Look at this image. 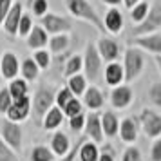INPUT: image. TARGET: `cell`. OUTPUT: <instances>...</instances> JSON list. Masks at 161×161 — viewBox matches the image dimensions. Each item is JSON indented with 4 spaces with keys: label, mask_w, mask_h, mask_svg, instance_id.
<instances>
[{
    "label": "cell",
    "mask_w": 161,
    "mask_h": 161,
    "mask_svg": "<svg viewBox=\"0 0 161 161\" xmlns=\"http://www.w3.org/2000/svg\"><path fill=\"white\" fill-rule=\"evenodd\" d=\"M103 4H109V6H118L121 0H102Z\"/></svg>",
    "instance_id": "obj_46"
},
{
    "label": "cell",
    "mask_w": 161,
    "mask_h": 161,
    "mask_svg": "<svg viewBox=\"0 0 161 161\" xmlns=\"http://www.w3.org/2000/svg\"><path fill=\"white\" fill-rule=\"evenodd\" d=\"M96 51L100 54V58L105 60V62H116L118 56H119V47L118 44L112 40V38H107V36H102L100 42L96 45Z\"/></svg>",
    "instance_id": "obj_14"
},
{
    "label": "cell",
    "mask_w": 161,
    "mask_h": 161,
    "mask_svg": "<svg viewBox=\"0 0 161 161\" xmlns=\"http://www.w3.org/2000/svg\"><path fill=\"white\" fill-rule=\"evenodd\" d=\"M31 161H54V154L51 152V148L38 145L31 150Z\"/></svg>",
    "instance_id": "obj_30"
},
{
    "label": "cell",
    "mask_w": 161,
    "mask_h": 161,
    "mask_svg": "<svg viewBox=\"0 0 161 161\" xmlns=\"http://www.w3.org/2000/svg\"><path fill=\"white\" fill-rule=\"evenodd\" d=\"M62 121H64V112L56 105H53L51 109L45 112L42 125H44L45 130H54V129H58L60 125H62Z\"/></svg>",
    "instance_id": "obj_23"
},
{
    "label": "cell",
    "mask_w": 161,
    "mask_h": 161,
    "mask_svg": "<svg viewBox=\"0 0 161 161\" xmlns=\"http://www.w3.org/2000/svg\"><path fill=\"white\" fill-rule=\"evenodd\" d=\"M141 129L147 134V138L158 139L161 136V114H158L152 109H143L139 114Z\"/></svg>",
    "instance_id": "obj_6"
},
{
    "label": "cell",
    "mask_w": 161,
    "mask_h": 161,
    "mask_svg": "<svg viewBox=\"0 0 161 161\" xmlns=\"http://www.w3.org/2000/svg\"><path fill=\"white\" fill-rule=\"evenodd\" d=\"M27 47L29 49H35V51H38V49H42V47H45L47 45V33H45L40 25H33V29L29 31V35H27Z\"/></svg>",
    "instance_id": "obj_21"
},
{
    "label": "cell",
    "mask_w": 161,
    "mask_h": 161,
    "mask_svg": "<svg viewBox=\"0 0 161 161\" xmlns=\"http://www.w3.org/2000/svg\"><path fill=\"white\" fill-rule=\"evenodd\" d=\"M45 33H51V35H62V33H67L71 31V22L64 18V16L53 15V13H45L42 16V25H40Z\"/></svg>",
    "instance_id": "obj_8"
},
{
    "label": "cell",
    "mask_w": 161,
    "mask_h": 161,
    "mask_svg": "<svg viewBox=\"0 0 161 161\" xmlns=\"http://www.w3.org/2000/svg\"><path fill=\"white\" fill-rule=\"evenodd\" d=\"M83 103L87 105L91 110H98L102 109L103 105V94L102 91L94 85H91V87L85 89V92H83Z\"/></svg>",
    "instance_id": "obj_22"
},
{
    "label": "cell",
    "mask_w": 161,
    "mask_h": 161,
    "mask_svg": "<svg viewBox=\"0 0 161 161\" xmlns=\"http://www.w3.org/2000/svg\"><path fill=\"white\" fill-rule=\"evenodd\" d=\"M83 69V58H81L80 54H74L69 58V62L65 64V76H74V74H80V71Z\"/></svg>",
    "instance_id": "obj_29"
},
{
    "label": "cell",
    "mask_w": 161,
    "mask_h": 161,
    "mask_svg": "<svg viewBox=\"0 0 161 161\" xmlns=\"http://www.w3.org/2000/svg\"><path fill=\"white\" fill-rule=\"evenodd\" d=\"M31 29H33V20H31V16L22 13L20 22H18V35H20V36H27Z\"/></svg>",
    "instance_id": "obj_36"
},
{
    "label": "cell",
    "mask_w": 161,
    "mask_h": 161,
    "mask_svg": "<svg viewBox=\"0 0 161 161\" xmlns=\"http://www.w3.org/2000/svg\"><path fill=\"white\" fill-rule=\"evenodd\" d=\"M47 8H49L47 0H31V9H33L35 16H40L42 18L47 13Z\"/></svg>",
    "instance_id": "obj_39"
},
{
    "label": "cell",
    "mask_w": 161,
    "mask_h": 161,
    "mask_svg": "<svg viewBox=\"0 0 161 161\" xmlns=\"http://www.w3.org/2000/svg\"><path fill=\"white\" fill-rule=\"evenodd\" d=\"M20 71H22V76H24L22 80H25V81H35L38 78V74H40V69H38V65L33 62V58L24 60Z\"/></svg>",
    "instance_id": "obj_27"
},
{
    "label": "cell",
    "mask_w": 161,
    "mask_h": 161,
    "mask_svg": "<svg viewBox=\"0 0 161 161\" xmlns=\"http://www.w3.org/2000/svg\"><path fill=\"white\" fill-rule=\"evenodd\" d=\"M161 27V0L154 2L152 8H148L145 20L138 24L132 29V36H145V35H152Z\"/></svg>",
    "instance_id": "obj_2"
},
{
    "label": "cell",
    "mask_w": 161,
    "mask_h": 161,
    "mask_svg": "<svg viewBox=\"0 0 161 161\" xmlns=\"http://www.w3.org/2000/svg\"><path fill=\"white\" fill-rule=\"evenodd\" d=\"M31 112V98L25 96V98H20V100H15V102L9 105L8 109V119L13 121V123H20L24 119H27Z\"/></svg>",
    "instance_id": "obj_9"
},
{
    "label": "cell",
    "mask_w": 161,
    "mask_h": 161,
    "mask_svg": "<svg viewBox=\"0 0 161 161\" xmlns=\"http://www.w3.org/2000/svg\"><path fill=\"white\" fill-rule=\"evenodd\" d=\"M73 98H74L73 92H71L67 87H64V89H60L58 92H56V96H54V105H56L60 110H62V109L67 105V103L73 100Z\"/></svg>",
    "instance_id": "obj_32"
},
{
    "label": "cell",
    "mask_w": 161,
    "mask_h": 161,
    "mask_svg": "<svg viewBox=\"0 0 161 161\" xmlns=\"http://www.w3.org/2000/svg\"><path fill=\"white\" fill-rule=\"evenodd\" d=\"M83 58V71H85V80H89L91 83H96L102 76V62L100 54L96 51L94 44H87L85 47V56Z\"/></svg>",
    "instance_id": "obj_3"
},
{
    "label": "cell",
    "mask_w": 161,
    "mask_h": 161,
    "mask_svg": "<svg viewBox=\"0 0 161 161\" xmlns=\"http://www.w3.org/2000/svg\"><path fill=\"white\" fill-rule=\"evenodd\" d=\"M62 112H64V116H67V118H73V116H76V114H80L81 112V102L78 98H73V100L62 109Z\"/></svg>",
    "instance_id": "obj_34"
},
{
    "label": "cell",
    "mask_w": 161,
    "mask_h": 161,
    "mask_svg": "<svg viewBox=\"0 0 161 161\" xmlns=\"http://www.w3.org/2000/svg\"><path fill=\"white\" fill-rule=\"evenodd\" d=\"M69 127H71V130H83V127H85V114L80 112V114H76V116L69 118Z\"/></svg>",
    "instance_id": "obj_40"
},
{
    "label": "cell",
    "mask_w": 161,
    "mask_h": 161,
    "mask_svg": "<svg viewBox=\"0 0 161 161\" xmlns=\"http://www.w3.org/2000/svg\"><path fill=\"white\" fill-rule=\"evenodd\" d=\"M103 78H105V83L110 85V87H118V85H121V81L125 80L123 67L119 65L118 62H110V64H107L105 71H103Z\"/></svg>",
    "instance_id": "obj_17"
},
{
    "label": "cell",
    "mask_w": 161,
    "mask_h": 161,
    "mask_svg": "<svg viewBox=\"0 0 161 161\" xmlns=\"http://www.w3.org/2000/svg\"><path fill=\"white\" fill-rule=\"evenodd\" d=\"M148 98L156 107H161V81H154L148 89Z\"/></svg>",
    "instance_id": "obj_35"
},
{
    "label": "cell",
    "mask_w": 161,
    "mask_h": 161,
    "mask_svg": "<svg viewBox=\"0 0 161 161\" xmlns=\"http://www.w3.org/2000/svg\"><path fill=\"white\" fill-rule=\"evenodd\" d=\"M0 138L13 152L22 150V129L18 123H13L9 119L0 121Z\"/></svg>",
    "instance_id": "obj_5"
},
{
    "label": "cell",
    "mask_w": 161,
    "mask_h": 161,
    "mask_svg": "<svg viewBox=\"0 0 161 161\" xmlns=\"http://www.w3.org/2000/svg\"><path fill=\"white\" fill-rule=\"evenodd\" d=\"M119 138L123 139L125 143H134L138 139V123L134 118H125L123 121L118 127Z\"/></svg>",
    "instance_id": "obj_19"
},
{
    "label": "cell",
    "mask_w": 161,
    "mask_h": 161,
    "mask_svg": "<svg viewBox=\"0 0 161 161\" xmlns=\"http://www.w3.org/2000/svg\"><path fill=\"white\" fill-rule=\"evenodd\" d=\"M154 60H156V65L159 67V71H161V56H154Z\"/></svg>",
    "instance_id": "obj_47"
},
{
    "label": "cell",
    "mask_w": 161,
    "mask_h": 161,
    "mask_svg": "<svg viewBox=\"0 0 161 161\" xmlns=\"http://www.w3.org/2000/svg\"><path fill=\"white\" fill-rule=\"evenodd\" d=\"M22 13H24L22 4L20 2H13V6L9 8L8 15H6L4 22H2V25H4V29H6V33L9 36H16L18 35V22H20Z\"/></svg>",
    "instance_id": "obj_11"
},
{
    "label": "cell",
    "mask_w": 161,
    "mask_h": 161,
    "mask_svg": "<svg viewBox=\"0 0 161 161\" xmlns=\"http://www.w3.org/2000/svg\"><path fill=\"white\" fill-rule=\"evenodd\" d=\"M150 159L152 161H161V136L154 139L152 148H150Z\"/></svg>",
    "instance_id": "obj_43"
},
{
    "label": "cell",
    "mask_w": 161,
    "mask_h": 161,
    "mask_svg": "<svg viewBox=\"0 0 161 161\" xmlns=\"http://www.w3.org/2000/svg\"><path fill=\"white\" fill-rule=\"evenodd\" d=\"M100 121H102L103 136H107V138H114V136L118 134L119 121H118V116L112 112V110H105L103 114H100Z\"/></svg>",
    "instance_id": "obj_20"
},
{
    "label": "cell",
    "mask_w": 161,
    "mask_h": 161,
    "mask_svg": "<svg viewBox=\"0 0 161 161\" xmlns=\"http://www.w3.org/2000/svg\"><path fill=\"white\" fill-rule=\"evenodd\" d=\"M85 139H87L85 136H81V138L78 139V143H76V145H71V150H69L64 158H60L58 161H74L76 159V156H78V148H80V145L85 141Z\"/></svg>",
    "instance_id": "obj_42"
},
{
    "label": "cell",
    "mask_w": 161,
    "mask_h": 161,
    "mask_svg": "<svg viewBox=\"0 0 161 161\" xmlns=\"http://www.w3.org/2000/svg\"><path fill=\"white\" fill-rule=\"evenodd\" d=\"M67 47H69V36L65 33L53 35V38H49V49L53 53H62V51H65Z\"/></svg>",
    "instance_id": "obj_28"
},
{
    "label": "cell",
    "mask_w": 161,
    "mask_h": 161,
    "mask_svg": "<svg viewBox=\"0 0 161 161\" xmlns=\"http://www.w3.org/2000/svg\"><path fill=\"white\" fill-rule=\"evenodd\" d=\"M54 96H56V92H54L53 87H42L36 91L31 105L35 107V112H36L38 118H44L45 112L54 105Z\"/></svg>",
    "instance_id": "obj_7"
},
{
    "label": "cell",
    "mask_w": 161,
    "mask_h": 161,
    "mask_svg": "<svg viewBox=\"0 0 161 161\" xmlns=\"http://www.w3.org/2000/svg\"><path fill=\"white\" fill-rule=\"evenodd\" d=\"M18 74V58L15 53L6 51L0 54V76L6 80H15Z\"/></svg>",
    "instance_id": "obj_12"
},
{
    "label": "cell",
    "mask_w": 161,
    "mask_h": 161,
    "mask_svg": "<svg viewBox=\"0 0 161 161\" xmlns=\"http://www.w3.org/2000/svg\"><path fill=\"white\" fill-rule=\"evenodd\" d=\"M121 161H143V158H141V152H139V148H136V147H127L123 150V154H121Z\"/></svg>",
    "instance_id": "obj_37"
},
{
    "label": "cell",
    "mask_w": 161,
    "mask_h": 161,
    "mask_svg": "<svg viewBox=\"0 0 161 161\" xmlns=\"http://www.w3.org/2000/svg\"><path fill=\"white\" fill-rule=\"evenodd\" d=\"M147 13H148V4H147V2H138L130 11V18L136 24H141L143 20H145Z\"/></svg>",
    "instance_id": "obj_31"
},
{
    "label": "cell",
    "mask_w": 161,
    "mask_h": 161,
    "mask_svg": "<svg viewBox=\"0 0 161 161\" xmlns=\"http://www.w3.org/2000/svg\"><path fill=\"white\" fill-rule=\"evenodd\" d=\"M143 64H145V60H143V53L136 49V47H127L125 49V64L123 67V74H125V80L127 81H132L136 80L141 71H143Z\"/></svg>",
    "instance_id": "obj_4"
},
{
    "label": "cell",
    "mask_w": 161,
    "mask_h": 161,
    "mask_svg": "<svg viewBox=\"0 0 161 161\" xmlns=\"http://www.w3.org/2000/svg\"><path fill=\"white\" fill-rule=\"evenodd\" d=\"M132 89L129 85H118L110 92V103L114 109H127L132 102Z\"/></svg>",
    "instance_id": "obj_15"
},
{
    "label": "cell",
    "mask_w": 161,
    "mask_h": 161,
    "mask_svg": "<svg viewBox=\"0 0 161 161\" xmlns=\"http://www.w3.org/2000/svg\"><path fill=\"white\" fill-rule=\"evenodd\" d=\"M0 161H18L16 152H13V150L2 141V138H0Z\"/></svg>",
    "instance_id": "obj_38"
},
{
    "label": "cell",
    "mask_w": 161,
    "mask_h": 161,
    "mask_svg": "<svg viewBox=\"0 0 161 161\" xmlns=\"http://www.w3.org/2000/svg\"><path fill=\"white\" fill-rule=\"evenodd\" d=\"M130 44L136 49H143V51L154 53L156 56H161V35L159 33H152V35H145V36H134Z\"/></svg>",
    "instance_id": "obj_10"
},
{
    "label": "cell",
    "mask_w": 161,
    "mask_h": 161,
    "mask_svg": "<svg viewBox=\"0 0 161 161\" xmlns=\"http://www.w3.org/2000/svg\"><path fill=\"white\" fill-rule=\"evenodd\" d=\"M139 0H123V4H125V8H129V9H132L136 4H138Z\"/></svg>",
    "instance_id": "obj_45"
},
{
    "label": "cell",
    "mask_w": 161,
    "mask_h": 161,
    "mask_svg": "<svg viewBox=\"0 0 161 161\" xmlns=\"http://www.w3.org/2000/svg\"><path fill=\"white\" fill-rule=\"evenodd\" d=\"M103 27H105V31H109L110 35H118L119 31L123 29V15H121V11L116 8L109 9L105 13Z\"/></svg>",
    "instance_id": "obj_16"
},
{
    "label": "cell",
    "mask_w": 161,
    "mask_h": 161,
    "mask_svg": "<svg viewBox=\"0 0 161 161\" xmlns=\"http://www.w3.org/2000/svg\"><path fill=\"white\" fill-rule=\"evenodd\" d=\"M71 150V141H69V136L65 132H54L53 134V139H51V152L58 158H64L67 152Z\"/></svg>",
    "instance_id": "obj_18"
},
{
    "label": "cell",
    "mask_w": 161,
    "mask_h": 161,
    "mask_svg": "<svg viewBox=\"0 0 161 161\" xmlns=\"http://www.w3.org/2000/svg\"><path fill=\"white\" fill-rule=\"evenodd\" d=\"M85 136L92 139V143H102L103 141V130H102V121H100V114L98 112H91L85 116Z\"/></svg>",
    "instance_id": "obj_13"
},
{
    "label": "cell",
    "mask_w": 161,
    "mask_h": 161,
    "mask_svg": "<svg viewBox=\"0 0 161 161\" xmlns=\"http://www.w3.org/2000/svg\"><path fill=\"white\" fill-rule=\"evenodd\" d=\"M33 62L38 65V69H47L49 64H51V54L44 49H38L35 54H33Z\"/></svg>",
    "instance_id": "obj_33"
},
{
    "label": "cell",
    "mask_w": 161,
    "mask_h": 161,
    "mask_svg": "<svg viewBox=\"0 0 161 161\" xmlns=\"http://www.w3.org/2000/svg\"><path fill=\"white\" fill-rule=\"evenodd\" d=\"M9 94H11V100L15 102V100H20V98H25L27 96V81L22 80V78H15V80H11L9 83Z\"/></svg>",
    "instance_id": "obj_26"
},
{
    "label": "cell",
    "mask_w": 161,
    "mask_h": 161,
    "mask_svg": "<svg viewBox=\"0 0 161 161\" xmlns=\"http://www.w3.org/2000/svg\"><path fill=\"white\" fill-rule=\"evenodd\" d=\"M67 89L73 92L74 98H80V96H83L85 89H87V80H85V76H81V74H74V76H69V81H67Z\"/></svg>",
    "instance_id": "obj_25"
},
{
    "label": "cell",
    "mask_w": 161,
    "mask_h": 161,
    "mask_svg": "<svg viewBox=\"0 0 161 161\" xmlns=\"http://www.w3.org/2000/svg\"><path fill=\"white\" fill-rule=\"evenodd\" d=\"M98 161H116V159H114V154L112 152L103 150V152H100V156H98Z\"/></svg>",
    "instance_id": "obj_44"
},
{
    "label": "cell",
    "mask_w": 161,
    "mask_h": 161,
    "mask_svg": "<svg viewBox=\"0 0 161 161\" xmlns=\"http://www.w3.org/2000/svg\"><path fill=\"white\" fill-rule=\"evenodd\" d=\"M13 103V100H11V94H9L8 87L0 89V112L4 114V112H8L9 105Z\"/></svg>",
    "instance_id": "obj_41"
},
{
    "label": "cell",
    "mask_w": 161,
    "mask_h": 161,
    "mask_svg": "<svg viewBox=\"0 0 161 161\" xmlns=\"http://www.w3.org/2000/svg\"><path fill=\"white\" fill-rule=\"evenodd\" d=\"M65 6L69 9V13L76 18H81V20H87L94 25L100 33H105V27H103V20L98 16L96 9L89 4L87 0H65Z\"/></svg>",
    "instance_id": "obj_1"
},
{
    "label": "cell",
    "mask_w": 161,
    "mask_h": 161,
    "mask_svg": "<svg viewBox=\"0 0 161 161\" xmlns=\"http://www.w3.org/2000/svg\"><path fill=\"white\" fill-rule=\"evenodd\" d=\"M98 156H100V150H98V145L92 143V141H83L78 148V158L80 161H98Z\"/></svg>",
    "instance_id": "obj_24"
}]
</instances>
